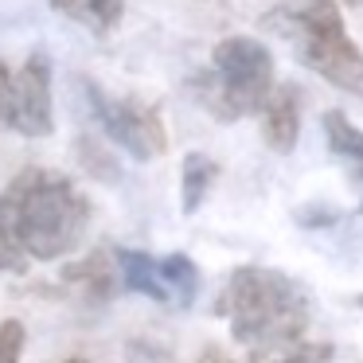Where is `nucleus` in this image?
<instances>
[{"instance_id":"1","label":"nucleus","mask_w":363,"mask_h":363,"mask_svg":"<svg viewBox=\"0 0 363 363\" xmlns=\"http://www.w3.org/2000/svg\"><path fill=\"white\" fill-rule=\"evenodd\" d=\"M90 199L71 176L24 168L0 191V277L24 274L32 262H55L82 242Z\"/></svg>"},{"instance_id":"2","label":"nucleus","mask_w":363,"mask_h":363,"mask_svg":"<svg viewBox=\"0 0 363 363\" xmlns=\"http://www.w3.org/2000/svg\"><path fill=\"white\" fill-rule=\"evenodd\" d=\"M215 313L230 320V336L246 347L297 340L308 328V297L289 274L269 266H238L227 277Z\"/></svg>"},{"instance_id":"3","label":"nucleus","mask_w":363,"mask_h":363,"mask_svg":"<svg viewBox=\"0 0 363 363\" xmlns=\"http://www.w3.org/2000/svg\"><path fill=\"white\" fill-rule=\"evenodd\" d=\"M215 121H238L262 113L274 94V55L254 35H227L211 51V71L188 82Z\"/></svg>"},{"instance_id":"4","label":"nucleus","mask_w":363,"mask_h":363,"mask_svg":"<svg viewBox=\"0 0 363 363\" xmlns=\"http://www.w3.org/2000/svg\"><path fill=\"white\" fill-rule=\"evenodd\" d=\"M269 24L281 28L297 48V59L324 82L352 98H363V51L347 40L344 16L332 0H308L301 9H277Z\"/></svg>"},{"instance_id":"5","label":"nucleus","mask_w":363,"mask_h":363,"mask_svg":"<svg viewBox=\"0 0 363 363\" xmlns=\"http://www.w3.org/2000/svg\"><path fill=\"white\" fill-rule=\"evenodd\" d=\"M82 90H86L90 113L102 125V133L113 145H121L129 157L157 160L168 152V129H164V118H160V106L145 102L137 94H106L94 82H86Z\"/></svg>"},{"instance_id":"6","label":"nucleus","mask_w":363,"mask_h":363,"mask_svg":"<svg viewBox=\"0 0 363 363\" xmlns=\"http://www.w3.org/2000/svg\"><path fill=\"white\" fill-rule=\"evenodd\" d=\"M0 129L20 137H51L55 133V110H51V67L43 55H28L16 67L9 106L0 110Z\"/></svg>"},{"instance_id":"7","label":"nucleus","mask_w":363,"mask_h":363,"mask_svg":"<svg viewBox=\"0 0 363 363\" xmlns=\"http://www.w3.org/2000/svg\"><path fill=\"white\" fill-rule=\"evenodd\" d=\"M118 277H121L118 254H106V250H94L82 262H71V266L63 269V285L79 301H86V305L110 301L113 293H118Z\"/></svg>"},{"instance_id":"8","label":"nucleus","mask_w":363,"mask_h":363,"mask_svg":"<svg viewBox=\"0 0 363 363\" xmlns=\"http://www.w3.org/2000/svg\"><path fill=\"white\" fill-rule=\"evenodd\" d=\"M301 137V90L274 86L269 102L262 106V141L274 152H293Z\"/></svg>"},{"instance_id":"9","label":"nucleus","mask_w":363,"mask_h":363,"mask_svg":"<svg viewBox=\"0 0 363 363\" xmlns=\"http://www.w3.org/2000/svg\"><path fill=\"white\" fill-rule=\"evenodd\" d=\"M118 266H121V285L149 301H160V305H172V293H168L164 269H160V258L145 250H118Z\"/></svg>"},{"instance_id":"10","label":"nucleus","mask_w":363,"mask_h":363,"mask_svg":"<svg viewBox=\"0 0 363 363\" xmlns=\"http://www.w3.org/2000/svg\"><path fill=\"white\" fill-rule=\"evenodd\" d=\"M324 141H328L332 157L352 168L355 184H359V191H363V129H355L340 110H328L324 113ZM359 215H363V199H359Z\"/></svg>"},{"instance_id":"11","label":"nucleus","mask_w":363,"mask_h":363,"mask_svg":"<svg viewBox=\"0 0 363 363\" xmlns=\"http://www.w3.org/2000/svg\"><path fill=\"white\" fill-rule=\"evenodd\" d=\"M51 9L59 16L82 24L86 32L110 35L121 24V16H125V0H51Z\"/></svg>"},{"instance_id":"12","label":"nucleus","mask_w":363,"mask_h":363,"mask_svg":"<svg viewBox=\"0 0 363 363\" xmlns=\"http://www.w3.org/2000/svg\"><path fill=\"white\" fill-rule=\"evenodd\" d=\"M215 180H219V164L207 152H188L184 157V176H180V199H184V215H196L199 203L211 196Z\"/></svg>"},{"instance_id":"13","label":"nucleus","mask_w":363,"mask_h":363,"mask_svg":"<svg viewBox=\"0 0 363 363\" xmlns=\"http://www.w3.org/2000/svg\"><path fill=\"white\" fill-rule=\"evenodd\" d=\"M328 359H332V344L297 336V340H277V344L250 347L246 363H328Z\"/></svg>"},{"instance_id":"14","label":"nucleus","mask_w":363,"mask_h":363,"mask_svg":"<svg viewBox=\"0 0 363 363\" xmlns=\"http://www.w3.org/2000/svg\"><path fill=\"white\" fill-rule=\"evenodd\" d=\"M160 269H164V281H168V293H172V305L188 308L196 301V289H199V269L188 254H168L160 258Z\"/></svg>"},{"instance_id":"15","label":"nucleus","mask_w":363,"mask_h":363,"mask_svg":"<svg viewBox=\"0 0 363 363\" xmlns=\"http://www.w3.org/2000/svg\"><path fill=\"white\" fill-rule=\"evenodd\" d=\"M79 160H82V168H86L94 180H102V184H118L121 180L118 160L106 152V145L98 141V137H79Z\"/></svg>"},{"instance_id":"16","label":"nucleus","mask_w":363,"mask_h":363,"mask_svg":"<svg viewBox=\"0 0 363 363\" xmlns=\"http://www.w3.org/2000/svg\"><path fill=\"white\" fill-rule=\"evenodd\" d=\"M24 344H28L24 324L12 320V316H4V320H0V363H20Z\"/></svg>"},{"instance_id":"17","label":"nucleus","mask_w":363,"mask_h":363,"mask_svg":"<svg viewBox=\"0 0 363 363\" xmlns=\"http://www.w3.org/2000/svg\"><path fill=\"white\" fill-rule=\"evenodd\" d=\"M12 82H16V71H12L4 59H0V110L9 106V94H12Z\"/></svg>"},{"instance_id":"18","label":"nucleus","mask_w":363,"mask_h":363,"mask_svg":"<svg viewBox=\"0 0 363 363\" xmlns=\"http://www.w3.org/2000/svg\"><path fill=\"white\" fill-rule=\"evenodd\" d=\"M59 363H90V359H82V355H67V359H59Z\"/></svg>"},{"instance_id":"19","label":"nucleus","mask_w":363,"mask_h":363,"mask_svg":"<svg viewBox=\"0 0 363 363\" xmlns=\"http://www.w3.org/2000/svg\"><path fill=\"white\" fill-rule=\"evenodd\" d=\"M347 4H359V0H347Z\"/></svg>"}]
</instances>
